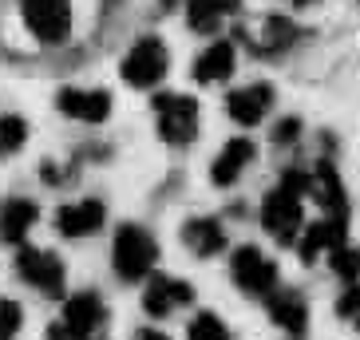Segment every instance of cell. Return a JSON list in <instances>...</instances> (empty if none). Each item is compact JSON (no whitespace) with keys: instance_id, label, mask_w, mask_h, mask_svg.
Segmentation results:
<instances>
[{"instance_id":"1","label":"cell","mask_w":360,"mask_h":340,"mask_svg":"<svg viewBox=\"0 0 360 340\" xmlns=\"http://www.w3.org/2000/svg\"><path fill=\"white\" fill-rule=\"evenodd\" d=\"M309 194V170L289 166L277 182V190L265 194L262 202V225L281 245H293L301 237V198Z\"/></svg>"},{"instance_id":"2","label":"cell","mask_w":360,"mask_h":340,"mask_svg":"<svg viewBox=\"0 0 360 340\" xmlns=\"http://www.w3.org/2000/svg\"><path fill=\"white\" fill-rule=\"evenodd\" d=\"M111 261H115V273L135 285V281H143L155 269V261H159V242L143 225H119L115 242H111Z\"/></svg>"},{"instance_id":"3","label":"cell","mask_w":360,"mask_h":340,"mask_svg":"<svg viewBox=\"0 0 360 340\" xmlns=\"http://www.w3.org/2000/svg\"><path fill=\"white\" fill-rule=\"evenodd\" d=\"M167 67H170V52L167 44L159 36H139L131 44V52L123 55V64H119V75L127 79V87L135 91H150V87H159L167 79Z\"/></svg>"},{"instance_id":"4","label":"cell","mask_w":360,"mask_h":340,"mask_svg":"<svg viewBox=\"0 0 360 340\" xmlns=\"http://www.w3.org/2000/svg\"><path fill=\"white\" fill-rule=\"evenodd\" d=\"M238 40L254 55H277L301 40V28L281 12H262V16H250V20L238 24Z\"/></svg>"},{"instance_id":"5","label":"cell","mask_w":360,"mask_h":340,"mask_svg":"<svg viewBox=\"0 0 360 340\" xmlns=\"http://www.w3.org/2000/svg\"><path fill=\"white\" fill-rule=\"evenodd\" d=\"M155 107V119H159V135L170 147H186L198 135V99L179 96V91H167V96L150 99Z\"/></svg>"},{"instance_id":"6","label":"cell","mask_w":360,"mask_h":340,"mask_svg":"<svg viewBox=\"0 0 360 340\" xmlns=\"http://www.w3.org/2000/svg\"><path fill=\"white\" fill-rule=\"evenodd\" d=\"M16 277L28 281L44 297H64V285H68V269L60 261V254H52V249H32V245H20L16 249Z\"/></svg>"},{"instance_id":"7","label":"cell","mask_w":360,"mask_h":340,"mask_svg":"<svg viewBox=\"0 0 360 340\" xmlns=\"http://www.w3.org/2000/svg\"><path fill=\"white\" fill-rule=\"evenodd\" d=\"M20 16L40 44H64L72 36V0H20Z\"/></svg>"},{"instance_id":"8","label":"cell","mask_w":360,"mask_h":340,"mask_svg":"<svg viewBox=\"0 0 360 340\" xmlns=\"http://www.w3.org/2000/svg\"><path fill=\"white\" fill-rule=\"evenodd\" d=\"M230 277H233V285L242 289V293H250V297H269V293L277 289L274 257H265L257 245H242V249H233Z\"/></svg>"},{"instance_id":"9","label":"cell","mask_w":360,"mask_h":340,"mask_svg":"<svg viewBox=\"0 0 360 340\" xmlns=\"http://www.w3.org/2000/svg\"><path fill=\"white\" fill-rule=\"evenodd\" d=\"M56 107H60V115L75 119V123H103V119H111V107H115V99H111V91L107 87H79V84H68L56 91Z\"/></svg>"},{"instance_id":"10","label":"cell","mask_w":360,"mask_h":340,"mask_svg":"<svg viewBox=\"0 0 360 340\" xmlns=\"http://www.w3.org/2000/svg\"><path fill=\"white\" fill-rule=\"evenodd\" d=\"M107 222V206L99 198H79V202H64L56 210V230L64 237H91L99 234Z\"/></svg>"},{"instance_id":"11","label":"cell","mask_w":360,"mask_h":340,"mask_svg":"<svg viewBox=\"0 0 360 340\" xmlns=\"http://www.w3.org/2000/svg\"><path fill=\"white\" fill-rule=\"evenodd\" d=\"M194 301V289L179 277H150L147 289H143V308L147 317H170L174 308L191 305Z\"/></svg>"},{"instance_id":"12","label":"cell","mask_w":360,"mask_h":340,"mask_svg":"<svg viewBox=\"0 0 360 340\" xmlns=\"http://www.w3.org/2000/svg\"><path fill=\"white\" fill-rule=\"evenodd\" d=\"M269 107H274V87L269 84H250V87H238L226 96V115L233 123H242V127H254L269 115Z\"/></svg>"},{"instance_id":"13","label":"cell","mask_w":360,"mask_h":340,"mask_svg":"<svg viewBox=\"0 0 360 340\" xmlns=\"http://www.w3.org/2000/svg\"><path fill=\"white\" fill-rule=\"evenodd\" d=\"M309 194L325 206L328 218H349V198H345V186H340V174L333 162L321 159L317 166L309 170Z\"/></svg>"},{"instance_id":"14","label":"cell","mask_w":360,"mask_h":340,"mask_svg":"<svg viewBox=\"0 0 360 340\" xmlns=\"http://www.w3.org/2000/svg\"><path fill=\"white\" fill-rule=\"evenodd\" d=\"M345 245V218H321L305 230V234L297 237V254L305 257V261H317L321 254H333Z\"/></svg>"},{"instance_id":"15","label":"cell","mask_w":360,"mask_h":340,"mask_svg":"<svg viewBox=\"0 0 360 340\" xmlns=\"http://www.w3.org/2000/svg\"><path fill=\"white\" fill-rule=\"evenodd\" d=\"M233 64H238V48L230 40H214L194 60V79L198 84H222L233 75Z\"/></svg>"},{"instance_id":"16","label":"cell","mask_w":360,"mask_h":340,"mask_svg":"<svg viewBox=\"0 0 360 340\" xmlns=\"http://www.w3.org/2000/svg\"><path fill=\"white\" fill-rule=\"evenodd\" d=\"M254 155H257V147L250 138H230V143L218 150V159H214V166H210L214 186H233V182L245 174V166L254 162Z\"/></svg>"},{"instance_id":"17","label":"cell","mask_w":360,"mask_h":340,"mask_svg":"<svg viewBox=\"0 0 360 340\" xmlns=\"http://www.w3.org/2000/svg\"><path fill=\"white\" fill-rule=\"evenodd\" d=\"M36 222H40V206L32 198H8L0 206V237L8 245H20Z\"/></svg>"},{"instance_id":"18","label":"cell","mask_w":360,"mask_h":340,"mask_svg":"<svg viewBox=\"0 0 360 340\" xmlns=\"http://www.w3.org/2000/svg\"><path fill=\"white\" fill-rule=\"evenodd\" d=\"M269 317L277 320V329H285L289 336H305L309 329V305L301 293H293V289H285V293H269Z\"/></svg>"},{"instance_id":"19","label":"cell","mask_w":360,"mask_h":340,"mask_svg":"<svg viewBox=\"0 0 360 340\" xmlns=\"http://www.w3.org/2000/svg\"><path fill=\"white\" fill-rule=\"evenodd\" d=\"M182 242L194 257H214L226 249V230L218 218H191L182 225Z\"/></svg>"},{"instance_id":"20","label":"cell","mask_w":360,"mask_h":340,"mask_svg":"<svg viewBox=\"0 0 360 340\" xmlns=\"http://www.w3.org/2000/svg\"><path fill=\"white\" fill-rule=\"evenodd\" d=\"M242 12V0H186V20L194 32H218V24Z\"/></svg>"},{"instance_id":"21","label":"cell","mask_w":360,"mask_h":340,"mask_svg":"<svg viewBox=\"0 0 360 340\" xmlns=\"http://www.w3.org/2000/svg\"><path fill=\"white\" fill-rule=\"evenodd\" d=\"M28 143V119L20 115H0V159H8Z\"/></svg>"},{"instance_id":"22","label":"cell","mask_w":360,"mask_h":340,"mask_svg":"<svg viewBox=\"0 0 360 340\" xmlns=\"http://www.w3.org/2000/svg\"><path fill=\"white\" fill-rule=\"evenodd\" d=\"M186 332H191V340H233L218 313H198V317L191 320V329H186Z\"/></svg>"},{"instance_id":"23","label":"cell","mask_w":360,"mask_h":340,"mask_svg":"<svg viewBox=\"0 0 360 340\" xmlns=\"http://www.w3.org/2000/svg\"><path fill=\"white\" fill-rule=\"evenodd\" d=\"M328 266H333L337 277L356 281L360 277V245H340V249H333V254H328Z\"/></svg>"},{"instance_id":"24","label":"cell","mask_w":360,"mask_h":340,"mask_svg":"<svg viewBox=\"0 0 360 340\" xmlns=\"http://www.w3.org/2000/svg\"><path fill=\"white\" fill-rule=\"evenodd\" d=\"M24 325V308L12 297H0V340H12Z\"/></svg>"},{"instance_id":"25","label":"cell","mask_w":360,"mask_h":340,"mask_svg":"<svg viewBox=\"0 0 360 340\" xmlns=\"http://www.w3.org/2000/svg\"><path fill=\"white\" fill-rule=\"evenodd\" d=\"M337 313H340L345 320H352V325L360 329V289H356V285L345 289V297L337 301Z\"/></svg>"},{"instance_id":"26","label":"cell","mask_w":360,"mask_h":340,"mask_svg":"<svg viewBox=\"0 0 360 340\" xmlns=\"http://www.w3.org/2000/svg\"><path fill=\"white\" fill-rule=\"evenodd\" d=\"M297 135H301V119H281L274 127V143H281V147L297 143Z\"/></svg>"},{"instance_id":"27","label":"cell","mask_w":360,"mask_h":340,"mask_svg":"<svg viewBox=\"0 0 360 340\" xmlns=\"http://www.w3.org/2000/svg\"><path fill=\"white\" fill-rule=\"evenodd\" d=\"M139 340H170L167 332H159V329H143L139 332Z\"/></svg>"},{"instance_id":"28","label":"cell","mask_w":360,"mask_h":340,"mask_svg":"<svg viewBox=\"0 0 360 340\" xmlns=\"http://www.w3.org/2000/svg\"><path fill=\"white\" fill-rule=\"evenodd\" d=\"M289 4H293V8H305V4H313V0H289Z\"/></svg>"}]
</instances>
